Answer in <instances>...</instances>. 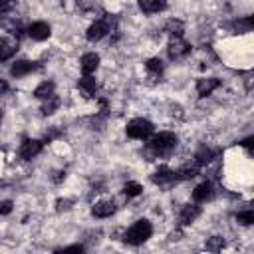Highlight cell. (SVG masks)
I'll return each instance as SVG.
<instances>
[{"label": "cell", "instance_id": "7402d4cb", "mask_svg": "<svg viewBox=\"0 0 254 254\" xmlns=\"http://www.w3.org/2000/svg\"><path fill=\"white\" fill-rule=\"evenodd\" d=\"M141 190H143V187H141L139 183H127V185L123 187V192H125L127 196H137V194H141Z\"/></svg>", "mask_w": 254, "mask_h": 254}, {"label": "cell", "instance_id": "83f0119b", "mask_svg": "<svg viewBox=\"0 0 254 254\" xmlns=\"http://www.w3.org/2000/svg\"><path fill=\"white\" fill-rule=\"evenodd\" d=\"M0 206H2V208H0V212H2V214H8V212L12 210V202H10V200H2V204H0Z\"/></svg>", "mask_w": 254, "mask_h": 254}, {"label": "cell", "instance_id": "6da1fadb", "mask_svg": "<svg viewBox=\"0 0 254 254\" xmlns=\"http://www.w3.org/2000/svg\"><path fill=\"white\" fill-rule=\"evenodd\" d=\"M151 232H153V226H151V222L147 220V218H141V220H137L127 232H125V236H123V240L127 242V244H133V246H137V244H143L145 240H149V236H151Z\"/></svg>", "mask_w": 254, "mask_h": 254}, {"label": "cell", "instance_id": "f546056e", "mask_svg": "<svg viewBox=\"0 0 254 254\" xmlns=\"http://www.w3.org/2000/svg\"><path fill=\"white\" fill-rule=\"evenodd\" d=\"M56 204H58V210H64V208H69L71 202H69V200H58Z\"/></svg>", "mask_w": 254, "mask_h": 254}, {"label": "cell", "instance_id": "44dd1931", "mask_svg": "<svg viewBox=\"0 0 254 254\" xmlns=\"http://www.w3.org/2000/svg\"><path fill=\"white\" fill-rule=\"evenodd\" d=\"M147 69L151 71V73H163V62L159 60V58H151L149 62H147Z\"/></svg>", "mask_w": 254, "mask_h": 254}, {"label": "cell", "instance_id": "e0dca14e", "mask_svg": "<svg viewBox=\"0 0 254 254\" xmlns=\"http://www.w3.org/2000/svg\"><path fill=\"white\" fill-rule=\"evenodd\" d=\"M54 89H56L54 81H44V83H40V85L34 89V95H36L38 99H48V97L54 95Z\"/></svg>", "mask_w": 254, "mask_h": 254}, {"label": "cell", "instance_id": "3957f363", "mask_svg": "<svg viewBox=\"0 0 254 254\" xmlns=\"http://www.w3.org/2000/svg\"><path fill=\"white\" fill-rule=\"evenodd\" d=\"M127 135L131 139H147L151 133H153V123L149 119H143V117H137V119H131L125 127Z\"/></svg>", "mask_w": 254, "mask_h": 254}, {"label": "cell", "instance_id": "7a4b0ae2", "mask_svg": "<svg viewBox=\"0 0 254 254\" xmlns=\"http://www.w3.org/2000/svg\"><path fill=\"white\" fill-rule=\"evenodd\" d=\"M175 147H177V135L175 133H169V131H163L159 135H153L151 141H149V149L153 153H157V155H167Z\"/></svg>", "mask_w": 254, "mask_h": 254}, {"label": "cell", "instance_id": "9c48e42d", "mask_svg": "<svg viewBox=\"0 0 254 254\" xmlns=\"http://www.w3.org/2000/svg\"><path fill=\"white\" fill-rule=\"evenodd\" d=\"M115 212V202L113 200H101V202H95V206L91 208V214L95 218H107Z\"/></svg>", "mask_w": 254, "mask_h": 254}, {"label": "cell", "instance_id": "d4e9b609", "mask_svg": "<svg viewBox=\"0 0 254 254\" xmlns=\"http://www.w3.org/2000/svg\"><path fill=\"white\" fill-rule=\"evenodd\" d=\"M212 157H214V153H212L210 149H202V151L196 155V163H198V165H204V163L212 161Z\"/></svg>", "mask_w": 254, "mask_h": 254}, {"label": "cell", "instance_id": "484cf974", "mask_svg": "<svg viewBox=\"0 0 254 254\" xmlns=\"http://www.w3.org/2000/svg\"><path fill=\"white\" fill-rule=\"evenodd\" d=\"M56 252H58V254H64V252H79V254H81V252H83V246H81V244H73V246H65V248H58Z\"/></svg>", "mask_w": 254, "mask_h": 254}, {"label": "cell", "instance_id": "cb8c5ba5", "mask_svg": "<svg viewBox=\"0 0 254 254\" xmlns=\"http://www.w3.org/2000/svg\"><path fill=\"white\" fill-rule=\"evenodd\" d=\"M167 30H169L173 36H183V24H181L179 20H171V22L167 24Z\"/></svg>", "mask_w": 254, "mask_h": 254}, {"label": "cell", "instance_id": "5bb4252c", "mask_svg": "<svg viewBox=\"0 0 254 254\" xmlns=\"http://www.w3.org/2000/svg\"><path fill=\"white\" fill-rule=\"evenodd\" d=\"M165 6H167L165 0H139V8L145 14H157V12L165 10Z\"/></svg>", "mask_w": 254, "mask_h": 254}, {"label": "cell", "instance_id": "8fae6325", "mask_svg": "<svg viewBox=\"0 0 254 254\" xmlns=\"http://www.w3.org/2000/svg\"><path fill=\"white\" fill-rule=\"evenodd\" d=\"M218 85H220V81H218L216 77H208V79L204 77V79H198V81H196V91H198L200 97H206V95H210Z\"/></svg>", "mask_w": 254, "mask_h": 254}, {"label": "cell", "instance_id": "4316f807", "mask_svg": "<svg viewBox=\"0 0 254 254\" xmlns=\"http://www.w3.org/2000/svg\"><path fill=\"white\" fill-rule=\"evenodd\" d=\"M12 6H14V0H0V14L6 16Z\"/></svg>", "mask_w": 254, "mask_h": 254}, {"label": "cell", "instance_id": "30bf717a", "mask_svg": "<svg viewBox=\"0 0 254 254\" xmlns=\"http://www.w3.org/2000/svg\"><path fill=\"white\" fill-rule=\"evenodd\" d=\"M79 67H81V71L83 73H93L97 67H99V56L97 54H85V56H81V60H79Z\"/></svg>", "mask_w": 254, "mask_h": 254}, {"label": "cell", "instance_id": "2e32d148", "mask_svg": "<svg viewBox=\"0 0 254 254\" xmlns=\"http://www.w3.org/2000/svg\"><path fill=\"white\" fill-rule=\"evenodd\" d=\"M153 181L159 183V185H163V183H171V181H177V173L171 171V169H167V167H161V169L153 175Z\"/></svg>", "mask_w": 254, "mask_h": 254}, {"label": "cell", "instance_id": "ba28073f", "mask_svg": "<svg viewBox=\"0 0 254 254\" xmlns=\"http://www.w3.org/2000/svg\"><path fill=\"white\" fill-rule=\"evenodd\" d=\"M34 69H36V64H34V62L18 60V62H14V64H12L10 73H12V77H24V75H28V73H30V71H34Z\"/></svg>", "mask_w": 254, "mask_h": 254}, {"label": "cell", "instance_id": "f1b7e54d", "mask_svg": "<svg viewBox=\"0 0 254 254\" xmlns=\"http://www.w3.org/2000/svg\"><path fill=\"white\" fill-rule=\"evenodd\" d=\"M240 26H246V28H250V30H254V16H250V18H246V20H242V22H240Z\"/></svg>", "mask_w": 254, "mask_h": 254}, {"label": "cell", "instance_id": "7c38bea8", "mask_svg": "<svg viewBox=\"0 0 254 254\" xmlns=\"http://www.w3.org/2000/svg\"><path fill=\"white\" fill-rule=\"evenodd\" d=\"M192 198H194L196 202H206V200H210V198H212V185H210L208 181L200 183V185L192 190Z\"/></svg>", "mask_w": 254, "mask_h": 254}, {"label": "cell", "instance_id": "52a82bcc", "mask_svg": "<svg viewBox=\"0 0 254 254\" xmlns=\"http://www.w3.org/2000/svg\"><path fill=\"white\" fill-rule=\"evenodd\" d=\"M50 34H52V30H50V26H48L46 22H34V24L28 26V36H30L32 40L42 42V40H48Z\"/></svg>", "mask_w": 254, "mask_h": 254}, {"label": "cell", "instance_id": "ac0fdd59", "mask_svg": "<svg viewBox=\"0 0 254 254\" xmlns=\"http://www.w3.org/2000/svg\"><path fill=\"white\" fill-rule=\"evenodd\" d=\"M14 52H16V44L8 42V38H2V40H0V60L6 62Z\"/></svg>", "mask_w": 254, "mask_h": 254}, {"label": "cell", "instance_id": "d6986e66", "mask_svg": "<svg viewBox=\"0 0 254 254\" xmlns=\"http://www.w3.org/2000/svg\"><path fill=\"white\" fill-rule=\"evenodd\" d=\"M58 107H60V99H58L56 95H52V97L44 99V105H42V113H44V115H52V113H54Z\"/></svg>", "mask_w": 254, "mask_h": 254}, {"label": "cell", "instance_id": "ffe728a7", "mask_svg": "<svg viewBox=\"0 0 254 254\" xmlns=\"http://www.w3.org/2000/svg\"><path fill=\"white\" fill-rule=\"evenodd\" d=\"M236 222L242 226H250L254 224V210H242L236 214Z\"/></svg>", "mask_w": 254, "mask_h": 254}, {"label": "cell", "instance_id": "277c9868", "mask_svg": "<svg viewBox=\"0 0 254 254\" xmlns=\"http://www.w3.org/2000/svg\"><path fill=\"white\" fill-rule=\"evenodd\" d=\"M167 54H169L171 60H183L185 56L190 54V46L181 36H173L169 46H167Z\"/></svg>", "mask_w": 254, "mask_h": 254}, {"label": "cell", "instance_id": "5b68a950", "mask_svg": "<svg viewBox=\"0 0 254 254\" xmlns=\"http://www.w3.org/2000/svg\"><path fill=\"white\" fill-rule=\"evenodd\" d=\"M42 149H44V143H42V141H38V139H26V141L20 145V157H22L24 161H30V159H34L36 155H40Z\"/></svg>", "mask_w": 254, "mask_h": 254}, {"label": "cell", "instance_id": "4fadbf2b", "mask_svg": "<svg viewBox=\"0 0 254 254\" xmlns=\"http://www.w3.org/2000/svg\"><path fill=\"white\" fill-rule=\"evenodd\" d=\"M198 214H200V206H196V204H187V206H183L179 220H181V224H190V222H194V218H196Z\"/></svg>", "mask_w": 254, "mask_h": 254}, {"label": "cell", "instance_id": "603a6c76", "mask_svg": "<svg viewBox=\"0 0 254 254\" xmlns=\"http://www.w3.org/2000/svg\"><path fill=\"white\" fill-rule=\"evenodd\" d=\"M222 246H224V240H222L220 236H212V238L206 240V250H214V252H216V250H220Z\"/></svg>", "mask_w": 254, "mask_h": 254}, {"label": "cell", "instance_id": "9a60e30c", "mask_svg": "<svg viewBox=\"0 0 254 254\" xmlns=\"http://www.w3.org/2000/svg\"><path fill=\"white\" fill-rule=\"evenodd\" d=\"M77 87H79V91H83V95H85V97H89V95H93V93H95L97 83H95V79H93L91 75H87V73H85L83 77H79Z\"/></svg>", "mask_w": 254, "mask_h": 254}, {"label": "cell", "instance_id": "8992f818", "mask_svg": "<svg viewBox=\"0 0 254 254\" xmlns=\"http://www.w3.org/2000/svg\"><path fill=\"white\" fill-rule=\"evenodd\" d=\"M107 32H109V22H105V20H97V22H93V24L87 28L85 36H87L89 42H97V40L105 38Z\"/></svg>", "mask_w": 254, "mask_h": 254}]
</instances>
